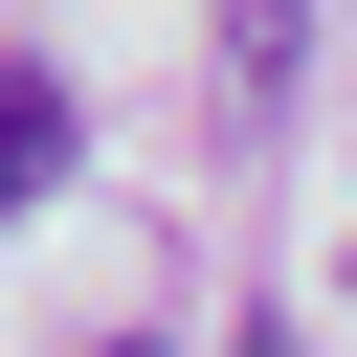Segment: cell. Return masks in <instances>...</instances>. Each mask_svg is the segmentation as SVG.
Masks as SVG:
<instances>
[{"mask_svg": "<svg viewBox=\"0 0 357 357\" xmlns=\"http://www.w3.org/2000/svg\"><path fill=\"white\" fill-rule=\"evenodd\" d=\"M201 89H223V134H268V112L312 89V0H223V22H201Z\"/></svg>", "mask_w": 357, "mask_h": 357, "instance_id": "cell-1", "label": "cell"}, {"mask_svg": "<svg viewBox=\"0 0 357 357\" xmlns=\"http://www.w3.org/2000/svg\"><path fill=\"white\" fill-rule=\"evenodd\" d=\"M89 357H178V335H89Z\"/></svg>", "mask_w": 357, "mask_h": 357, "instance_id": "cell-2", "label": "cell"}, {"mask_svg": "<svg viewBox=\"0 0 357 357\" xmlns=\"http://www.w3.org/2000/svg\"><path fill=\"white\" fill-rule=\"evenodd\" d=\"M245 357H290V335H245Z\"/></svg>", "mask_w": 357, "mask_h": 357, "instance_id": "cell-3", "label": "cell"}]
</instances>
